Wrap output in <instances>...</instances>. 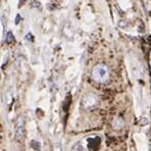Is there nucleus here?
<instances>
[{
    "label": "nucleus",
    "instance_id": "nucleus-9",
    "mask_svg": "<svg viewBox=\"0 0 151 151\" xmlns=\"http://www.w3.org/2000/svg\"><path fill=\"white\" fill-rule=\"evenodd\" d=\"M24 2H26V0H21V1H19V6H21L24 4Z\"/></svg>",
    "mask_w": 151,
    "mask_h": 151
},
{
    "label": "nucleus",
    "instance_id": "nucleus-2",
    "mask_svg": "<svg viewBox=\"0 0 151 151\" xmlns=\"http://www.w3.org/2000/svg\"><path fill=\"white\" fill-rule=\"evenodd\" d=\"M97 102H98V99L94 94H87L82 99V106L86 110H90L96 106Z\"/></svg>",
    "mask_w": 151,
    "mask_h": 151
},
{
    "label": "nucleus",
    "instance_id": "nucleus-4",
    "mask_svg": "<svg viewBox=\"0 0 151 151\" xmlns=\"http://www.w3.org/2000/svg\"><path fill=\"white\" fill-rule=\"evenodd\" d=\"M89 142H90V143L88 144V146H89V149L91 150V151H96L99 148V142H100L99 138L89 139Z\"/></svg>",
    "mask_w": 151,
    "mask_h": 151
},
{
    "label": "nucleus",
    "instance_id": "nucleus-5",
    "mask_svg": "<svg viewBox=\"0 0 151 151\" xmlns=\"http://www.w3.org/2000/svg\"><path fill=\"white\" fill-rule=\"evenodd\" d=\"M14 34H12V32H7V34H6V39H5V41H6V43H8V44H10V43H14Z\"/></svg>",
    "mask_w": 151,
    "mask_h": 151
},
{
    "label": "nucleus",
    "instance_id": "nucleus-7",
    "mask_svg": "<svg viewBox=\"0 0 151 151\" xmlns=\"http://www.w3.org/2000/svg\"><path fill=\"white\" fill-rule=\"evenodd\" d=\"M19 21H21V14H16V18L14 19V23H16V25H19Z\"/></svg>",
    "mask_w": 151,
    "mask_h": 151
},
{
    "label": "nucleus",
    "instance_id": "nucleus-1",
    "mask_svg": "<svg viewBox=\"0 0 151 151\" xmlns=\"http://www.w3.org/2000/svg\"><path fill=\"white\" fill-rule=\"evenodd\" d=\"M92 79L97 83H104L108 80L109 77V72L107 66L104 64H97L92 70Z\"/></svg>",
    "mask_w": 151,
    "mask_h": 151
},
{
    "label": "nucleus",
    "instance_id": "nucleus-6",
    "mask_svg": "<svg viewBox=\"0 0 151 151\" xmlns=\"http://www.w3.org/2000/svg\"><path fill=\"white\" fill-rule=\"evenodd\" d=\"M72 151H85V148H84V146L79 142V143H77L74 147L72 148Z\"/></svg>",
    "mask_w": 151,
    "mask_h": 151
},
{
    "label": "nucleus",
    "instance_id": "nucleus-3",
    "mask_svg": "<svg viewBox=\"0 0 151 151\" xmlns=\"http://www.w3.org/2000/svg\"><path fill=\"white\" fill-rule=\"evenodd\" d=\"M16 138L18 140H23L24 137H25V122H24V118L21 116H19L16 120Z\"/></svg>",
    "mask_w": 151,
    "mask_h": 151
},
{
    "label": "nucleus",
    "instance_id": "nucleus-8",
    "mask_svg": "<svg viewBox=\"0 0 151 151\" xmlns=\"http://www.w3.org/2000/svg\"><path fill=\"white\" fill-rule=\"evenodd\" d=\"M26 39H27V40H29L30 41V42H32V41H33L34 40V38L33 37H32V35H31V34H28V35L27 36H26V37H25Z\"/></svg>",
    "mask_w": 151,
    "mask_h": 151
}]
</instances>
